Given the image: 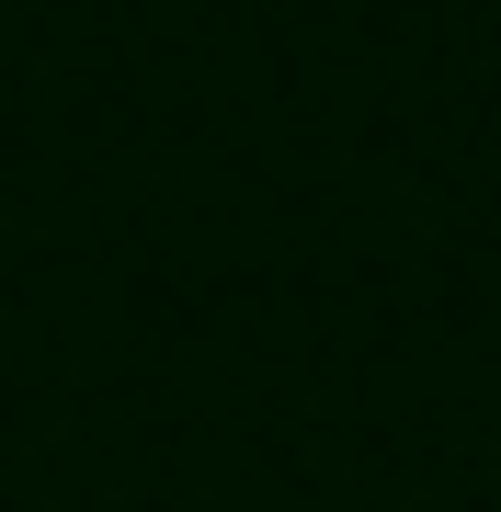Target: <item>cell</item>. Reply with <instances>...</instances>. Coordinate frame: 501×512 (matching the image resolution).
I'll return each instance as SVG.
<instances>
[]
</instances>
